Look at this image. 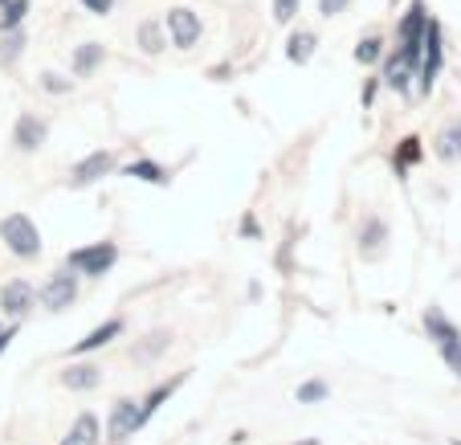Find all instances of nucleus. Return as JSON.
Here are the masks:
<instances>
[{"label":"nucleus","instance_id":"obj_1","mask_svg":"<svg viewBox=\"0 0 461 445\" xmlns=\"http://www.w3.org/2000/svg\"><path fill=\"white\" fill-rule=\"evenodd\" d=\"M0 237H5V250L25 258V262L41 253V229H37L25 213H9V217L0 221Z\"/></svg>","mask_w":461,"mask_h":445},{"label":"nucleus","instance_id":"obj_2","mask_svg":"<svg viewBox=\"0 0 461 445\" xmlns=\"http://www.w3.org/2000/svg\"><path fill=\"white\" fill-rule=\"evenodd\" d=\"M425 331H429V340L441 348L445 364L461 376V331H457V327H453L449 319L437 311V306H429V311H425Z\"/></svg>","mask_w":461,"mask_h":445},{"label":"nucleus","instance_id":"obj_3","mask_svg":"<svg viewBox=\"0 0 461 445\" xmlns=\"http://www.w3.org/2000/svg\"><path fill=\"white\" fill-rule=\"evenodd\" d=\"M119 262V250H114V241H98V245H86V250H74L70 258H66V270L74 274H86V278H103L111 266Z\"/></svg>","mask_w":461,"mask_h":445},{"label":"nucleus","instance_id":"obj_4","mask_svg":"<svg viewBox=\"0 0 461 445\" xmlns=\"http://www.w3.org/2000/svg\"><path fill=\"white\" fill-rule=\"evenodd\" d=\"M441 58H445V45H441V25L437 21H429V29H425V45H420V70H417V78H420V90H433V82H437V74H441Z\"/></svg>","mask_w":461,"mask_h":445},{"label":"nucleus","instance_id":"obj_5","mask_svg":"<svg viewBox=\"0 0 461 445\" xmlns=\"http://www.w3.org/2000/svg\"><path fill=\"white\" fill-rule=\"evenodd\" d=\"M164 33L172 37V45L176 50H192V45L201 41V17L192 9H167V17H164Z\"/></svg>","mask_w":461,"mask_h":445},{"label":"nucleus","instance_id":"obj_6","mask_svg":"<svg viewBox=\"0 0 461 445\" xmlns=\"http://www.w3.org/2000/svg\"><path fill=\"white\" fill-rule=\"evenodd\" d=\"M143 425V413H140V401H131V396H119L111 409V421H106V437L111 441H127L135 429Z\"/></svg>","mask_w":461,"mask_h":445},{"label":"nucleus","instance_id":"obj_7","mask_svg":"<svg viewBox=\"0 0 461 445\" xmlns=\"http://www.w3.org/2000/svg\"><path fill=\"white\" fill-rule=\"evenodd\" d=\"M37 298H41L50 311H66V306L78 298V278H74L70 270H58L50 274V282H45L41 290H37Z\"/></svg>","mask_w":461,"mask_h":445},{"label":"nucleus","instance_id":"obj_8","mask_svg":"<svg viewBox=\"0 0 461 445\" xmlns=\"http://www.w3.org/2000/svg\"><path fill=\"white\" fill-rule=\"evenodd\" d=\"M114 172V151H90L86 159L70 168V188H86V184L103 180V176Z\"/></svg>","mask_w":461,"mask_h":445},{"label":"nucleus","instance_id":"obj_9","mask_svg":"<svg viewBox=\"0 0 461 445\" xmlns=\"http://www.w3.org/2000/svg\"><path fill=\"white\" fill-rule=\"evenodd\" d=\"M29 306H37V290L29 286L25 278L5 282V290H0V311L9 314V319H25Z\"/></svg>","mask_w":461,"mask_h":445},{"label":"nucleus","instance_id":"obj_10","mask_svg":"<svg viewBox=\"0 0 461 445\" xmlns=\"http://www.w3.org/2000/svg\"><path fill=\"white\" fill-rule=\"evenodd\" d=\"M45 140H50V123L37 119V114H21L17 127H13V143H17V151H37Z\"/></svg>","mask_w":461,"mask_h":445},{"label":"nucleus","instance_id":"obj_11","mask_svg":"<svg viewBox=\"0 0 461 445\" xmlns=\"http://www.w3.org/2000/svg\"><path fill=\"white\" fill-rule=\"evenodd\" d=\"M61 385L74 388V393H90V388L103 385V368H95V364H70L66 372H61Z\"/></svg>","mask_w":461,"mask_h":445},{"label":"nucleus","instance_id":"obj_12","mask_svg":"<svg viewBox=\"0 0 461 445\" xmlns=\"http://www.w3.org/2000/svg\"><path fill=\"white\" fill-rule=\"evenodd\" d=\"M412 78H417V66H412L409 58H401V53H392L388 58V66H384V82H388L392 90H409L412 86Z\"/></svg>","mask_w":461,"mask_h":445},{"label":"nucleus","instance_id":"obj_13","mask_svg":"<svg viewBox=\"0 0 461 445\" xmlns=\"http://www.w3.org/2000/svg\"><path fill=\"white\" fill-rule=\"evenodd\" d=\"M103 58H106V50L98 41H82L78 50H74V74H78V78H90V74L98 70V66H103Z\"/></svg>","mask_w":461,"mask_h":445},{"label":"nucleus","instance_id":"obj_14","mask_svg":"<svg viewBox=\"0 0 461 445\" xmlns=\"http://www.w3.org/2000/svg\"><path fill=\"white\" fill-rule=\"evenodd\" d=\"M61 445H98V417L95 413H82L70 425V433L61 437Z\"/></svg>","mask_w":461,"mask_h":445},{"label":"nucleus","instance_id":"obj_15","mask_svg":"<svg viewBox=\"0 0 461 445\" xmlns=\"http://www.w3.org/2000/svg\"><path fill=\"white\" fill-rule=\"evenodd\" d=\"M314 45H319V37H314L311 29H298V33H290V41H286V58L294 61V66H306V61L314 58Z\"/></svg>","mask_w":461,"mask_h":445},{"label":"nucleus","instance_id":"obj_16","mask_svg":"<svg viewBox=\"0 0 461 445\" xmlns=\"http://www.w3.org/2000/svg\"><path fill=\"white\" fill-rule=\"evenodd\" d=\"M119 331H122V323H119V319H111V323L95 327V331H90L86 340H82V343H78V348H74V351H78V356H86V351H95V348H106V343H111L114 335H119Z\"/></svg>","mask_w":461,"mask_h":445},{"label":"nucleus","instance_id":"obj_17","mask_svg":"<svg viewBox=\"0 0 461 445\" xmlns=\"http://www.w3.org/2000/svg\"><path fill=\"white\" fill-rule=\"evenodd\" d=\"M164 45H167L164 25H159V21H143V25H140V50L148 53V58H156Z\"/></svg>","mask_w":461,"mask_h":445},{"label":"nucleus","instance_id":"obj_18","mask_svg":"<svg viewBox=\"0 0 461 445\" xmlns=\"http://www.w3.org/2000/svg\"><path fill=\"white\" fill-rule=\"evenodd\" d=\"M127 176L131 180H143V184H167V168H159L156 159H135V164H127Z\"/></svg>","mask_w":461,"mask_h":445},{"label":"nucleus","instance_id":"obj_19","mask_svg":"<svg viewBox=\"0 0 461 445\" xmlns=\"http://www.w3.org/2000/svg\"><path fill=\"white\" fill-rule=\"evenodd\" d=\"M437 156L441 159H461V123H449V127L437 135Z\"/></svg>","mask_w":461,"mask_h":445},{"label":"nucleus","instance_id":"obj_20","mask_svg":"<svg viewBox=\"0 0 461 445\" xmlns=\"http://www.w3.org/2000/svg\"><path fill=\"white\" fill-rule=\"evenodd\" d=\"M29 17V0H0V29H21V21Z\"/></svg>","mask_w":461,"mask_h":445},{"label":"nucleus","instance_id":"obj_21","mask_svg":"<svg viewBox=\"0 0 461 445\" xmlns=\"http://www.w3.org/2000/svg\"><path fill=\"white\" fill-rule=\"evenodd\" d=\"M380 58H384V41H380V37H364V41L356 45V61H359V66H375Z\"/></svg>","mask_w":461,"mask_h":445},{"label":"nucleus","instance_id":"obj_22","mask_svg":"<svg viewBox=\"0 0 461 445\" xmlns=\"http://www.w3.org/2000/svg\"><path fill=\"white\" fill-rule=\"evenodd\" d=\"M384 245V225L380 221H367V233H359V250L367 253V258H375Z\"/></svg>","mask_w":461,"mask_h":445},{"label":"nucleus","instance_id":"obj_23","mask_svg":"<svg viewBox=\"0 0 461 445\" xmlns=\"http://www.w3.org/2000/svg\"><path fill=\"white\" fill-rule=\"evenodd\" d=\"M21 50H25V33H21V29H9V33H5V41H0V58L17 61Z\"/></svg>","mask_w":461,"mask_h":445},{"label":"nucleus","instance_id":"obj_24","mask_svg":"<svg viewBox=\"0 0 461 445\" xmlns=\"http://www.w3.org/2000/svg\"><path fill=\"white\" fill-rule=\"evenodd\" d=\"M327 393H331V388L322 385V380H306V385L298 388V404H314V401H327Z\"/></svg>","mask_w":461,"mask_h":445},{"label":"nucleus","instance_id":"obj_25","mask_svg":"<svg viewBox=\"0 0 461 445\" xmlns=\"http://www.w3.org/2000/svg\"><path fill=\"white\" fill-rule=\"evenodd\" d=\"M298 5H303V0H274V21H278V25H290V21L298 17Z\"/></svg>","mask_w":461,"mask_h":445},{"label":"nucleus","instance_id":"obj_26","mask_svg":"<svg viewBox=\"0 0 461 445\" xmlns=\"http://www.w3.org/2000/svg\"><path fill=\"white\" fill-rule=\"evenodd\" d=\"M41 86L50 90V95H66V90H70L74 82H70V78H61V74H53V70H50V74H41Z\"/></svg>","mask_w":461,"mask_h":445},{"label":"nucleus","instance_id":"obj_27","mask_svg":"<svg viewBox=\"0 0 461 445\" xmlns=\"http://www.w3.org/2000/svg\"><path fill=\"white\" fill-rule=\"evenodd\" d=\"M417 156H420V140H417V135H409V140H404V148H401V156H396V168L412 164Z\"/></svg>","mask_w":461,"mask_h":445},{"label":"nucleus","instance_id":"obj_28","mask_svg":"<svg viewBox=\"0 0 461 445\" xmlns=\"http://www.w3.org/2000/svg\"><path fill=\"white\" fill-rule=\"evenodd\" d=\"M348 5L351 0H319V17H339V13H348Z\"/></svg>","mask_w":461,"mask_h":445},{"label":"nucleus","instance_id":"obj_29","mask_svg":"<svg viewBox=\"0 0 461 445\" xmlns=\"http://www.w3.org/2000/svg\"><path fill=\"white\" fill-rule=\"evenodd\" d=\"M82 5H86V9L95 13V17H106V13L114 9V0H82Z\"/></svg>","mask_w":461,"mask_h":445},{"label":"nucleus","instance_id":"obj_30","mask_svg":"<svg viewBox=\"0 0 461 445\" xmlns=\"http://www.w3.org/2000/svg\"><path fill=\"white\" fill-rule=\"evenodd\" d=\"M294 445H319V441H311V437H306V441H294Z\"/></svg>","mask_w":461,"mask_h":445}]
</instances>
